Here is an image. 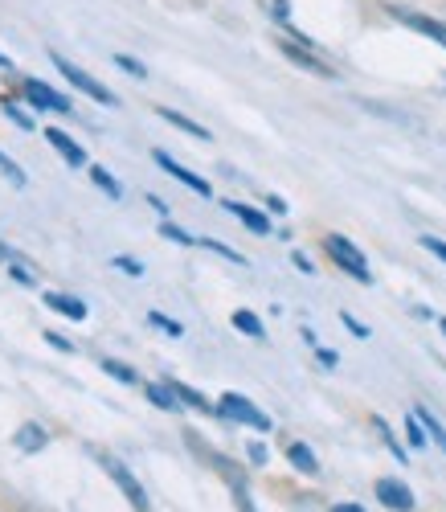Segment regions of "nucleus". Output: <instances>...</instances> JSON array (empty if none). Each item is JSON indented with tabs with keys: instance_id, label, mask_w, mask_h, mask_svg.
<instances>
[{
	"instance_id": "f257e3e1",
	"label": "nucleus",
	"mask_w": 446,
	"mask_h": 512,
	"mask_svg": "<svg viewBox=\"0 0 446 512\" xmlns=\"http://www.w3.org/2000/svg\"><path fill=\"white\" fill-rule=\"evenodd\" d=\"M185 443H189V447H193V451H197V455H201V459L213 467V472H217L221 480L230 484L238 512H258V508H254V496H250V484H246V476H242V467H238V463H230V459L221 455V451H213V447H209L205 439H197L193 431H185Z\"/></svg>"
},
{
	"instance_id": "f03ea898",
	"label": "nucleus",
	"mask_w": 446,
	"mask_h": 512,
	"mask_svg": "<svg viewBox=\"0 0 446 512\" xmlns=\"http://www.w3.org/2000/svg\"><path fill=\"white\" fill-rule=\"evenodd\" d=\"M324 254H328V259H332L348 279H356L361 287H373V267H369V259H365V250L356 246L352 238H344V234H324Z\"/></svg>"
},
{
	"instance_id": "7ed1b4c3",
	"label": "nucleus",
	"mask_w": 446,
	"mask_h": 512,
	"mask_svg": "<svg viewBox=\"0 0 446 512\" xmlns=\"http://www.w3.org/2000/svg\"><path fill=\"white\" fill-rule=\"evenodd\" d=\"M50 62L58 66V74L70 82V87H74L78 95L95 99V103H103V107H119V95H115L111 87H103V82H99L91 70H82L78 62H70V58H66V54H58V50H50Z\"/></svg>"
},
{
	"instance_id": "20e7f679",
	"label": "nucleus",
	"mask_w": 446,
	"mask_h": 512,
	"mask_svg": "<svg viewBox=\"0 0 446 512\" xmlns=\"http://www.w3.org/2000/svg\"><path fill=\"white\" fill-rule=\"evenodd\" d=\"M217 418H226V422H234V426H250V431H258V435H271V431H275L271 414L258 410L246 394H234V390H226V394L217 398Z\"/></svg>"
},
{
	"instance_id": "39448f33",
	"label": "nucleus",
	"mask_w": 446,
	"mask_h": 512,
	"mask_svg": "<svg viewBox=\"0 0 446 512\" xmlns=\"http://www.w3.org/2000/svg\"><path fill=\"white\" fill-rule=\"evenodd\" d=\"M17 99L21 103H29L33 111H50V115H70L74 111V99H66L62 91H54L50 82H41V78H29V74H21L17 78Z\"/></svg>"
},
{
	"instance_id": "423d86ee",
	"label": "nucleus",
	"mask_w": 446,
	"mask_h": 512,
	"mask_svg": "<svg viewBox=\"0 0 446 512\" xmlns=\"http://www.w3.org/2000/svg\"><path fill=\"white\" fill-rule=\"evenodd\" d=\"M95 459H99V467H103V472L115 480V488L123 492V500H127L131 508H136V512H148V508H152V500H148L144 484H140L136 476H131V467H127L123 459H115V455H107V451H99Z\"/></svg>"
},
{
	"instance_id": "0eeeda50",
	"label": "nucleus",
	"mask_w": 446,
	"mask_h": 512,
	"mask_svg": "<svg viewBox=\"0 0 446 512\" xmlns=\"http://www.w3.org/2000/svg\"><path fill=\"white\" fill-rule=\"evenodd\" d=\"M385 13L397 21V25H406L410 33H422L426 41H434V46L446 50V21L430 17V13H418V9H401V5H385Z\"/></svg>"
},
{
	"instance_id": "6e6552de",
	"label": "nucleus",
	"mask_w": 446,
	"mask_h": 512,
	"mask_svg": "<svg viewBox=\"0 0 446 512\" xmlns=\"http://www.w3.org/2000/svg\"><path fill=\"white\" fill-rule=\"evenodd\" d=\"M279 54L291 62V66H299V70H307V74H316V78H336V70L320 58V50H311V46H299V41H291V37H283L279 41Z\"/></svg>"
},
{
	"instance_id": "1a4fd4ad",
	"label": "nucleus",
	"mask_w": 446,
	"mask_h": 512,
	"mask_svg": "<svg viewBox=\"0 0 446 512\" xmlns=\"http://www.w3.org/2000/svg\"><path fill=\"white\" fill-rule=\"evenodd\" d=\"M152 160H156V164L164 168V173H168L172 181H181L185 189H193L197 197H213V185H209V181H205L201 173H193V168H185V164L176 160V156H168L164 148H152Z\"/></svg>"
},
{
	"instance_id": "9d476101",
	"label": "nucleus",
	"mask_w": 446,
	"mask_h": 512,
	"mask_svg": "<svg viewBox=\"0 0 446 512\" xmlns=\"http://www.w3.org/2000/svg\"><path fill=\"white\" fill-rule=\"evenodd\" d=\"M373 496H377L389 512H414V508H418L414 488H410L406 480H393V476H381V480L373 484Z\"/></svg>"
},
{
	"instance_id": "9b49d317",
	"label": "nucleus",
	"mask_w": 446,
	"mask_h": 512,
	"mask_svg": "<svg viewBox=\"0 0 446 512\" xmlns=\"http://www.w3.org/2000/svg\"><path fill=\"white\" fill-rule=\"evenodd\" d=\"M41 136H46V144H50L70 168H91V156H86V148H82L70 132H62V127H41Z\"/></svg>"
},
{
	"instance_id": "f8f14e48",
	"label": "nucleus",
	"mask_w": 446,
	"mask_h": 512,
	"mask_svg": "<svg viewBox=\"0 0 446 512\" xmlns=\"http://www.w3.org/2000/svg\"><path fill=\"white\" fill-rule=\"evenodd\" d=\"M221 205H226V213H234V218H238L250 234H271V230H275V226H271V213H262V209H254V205H246V201L226 197Z\"/></svg>"
},
{
	"instance_id": "ddd939ff",
	"label": "nucleus",
	"mask_w": 446,
	"mask_h": 512,
	"mask_svg": "<svg viewBox=\"0 0 446 512\" xmlns=\"http://www.w3.org/2000/svg\"><path fill=\"white\" fill-rule=\"evenodd\" d=\"M41 304H46L50 312H58V316H66V320H74V324H82L86 316H91V308H86L78 295H66V291H46Z\"/></svg>"
},
{
	"instance_id": "4468645a",
	"label": "nucleus",
	"mask_w": 446,
	"mask_h": 512,
	"mask_svg": "<svg viewBox=\"0 0 446 512\" xmlns=\"http://www.w3.org/2000/svg\"><path fill=\"white\" fill-rule=\"evenodd\" d=\"M13 447L25 451V455H37V451H46L50 447V431L41 422H21L17 426V435H13Z\"/></svg>"
},
{
	"instance_id": "2eb2a0df",
	"label": "nucleus",
	"mask_w": 446,
	"mask_h": 512,
	"mask_svg": "<svg viewBox=\"0 0 446 512\" xmlns=\"http://www.w3.org/2000/svg\"><path fill=\"white\" fill-rule=\"evenodd\" d=\"M168 386H172V394L185 402V410H201V414H217V402H209L201 390H193L189 381H181V377H164Z\"/></svg>"
},
{
	"instance_id": "dca6fc26",
	"label": "nucleus",
	"mask_w": 446,
	"mask_h": 512,
	"mask_svg": "<svg viewBox=\"0 0 446 512\" xmlns=\"http://www.w3.org/2000/svg\"><path fill=\"white\" fill-rule=\"evenodd\" d=\"M144 398H148L156 410H164V414H181V410H185V402L172 394L168 381H144Z\"/></svg>"
},
{
	"instance_id": "f3484780",
	"label": "nucleus",
	"mask_w": 446,
	"mask_h": 512,
	"mask_svg": "<svg viewBox=\"0 0 446 512\" xmlns=\"http://www.w3.org/2000/svg\"><path fill=\"white\" fill-rule=\"evenodd\" d=\"M156 115L164 119V123H172L176 132H185V136H193V140H213V132L209 127H201L197 119H189L185 111H176V107H156Z\"/></svg>"
},
{
	"instance_id": "a211bd4d",
	"label": "nucleus",
	"mask_w": 446,
	"mask_h": 512,
	"mask_svg": "<svg viewBox=\"0 0 446 512\" xmlns=\"http://www.w3.org/2000/svg\"><path fill=\"white\" fill-rule=\"evenodd\" d=\"M287 459H291V467H295V472L299 476H311V480H316L320 476V459H316V451H311L307 443H287Z\"/></svg>"
},
{
	"instance_id": "6ab92c4d",
	"label": "nucleus",
	"mask_w": 446,
	"mask_h": 512,
	"mask_svg": "<svg viewBox=\"0 0 446 512\" xmlns=\"http://www.w3.org/2000/svg\"><path fill=\"white\" fill-rule=\"evenodd\" d=\"M99 369L107 373V377H115L119 386H144V377H140V369H131V365H123L119 357H99Z\"/></svg>"
},
{
	"instance_id": "aec40b11",
	"label": "nucleus",
	"mask_w": 446,
	"mask_h": 512,
	"mask_svg": "<svg viewBox=\"0 0 446 512\" xmlns=\"http://www.w3.org/2000/svg\"><path fill=\"white\" fill-rule=\"evenodd\" d=\"M369 426H373V431L381 435V443H385V447H389V451L397 455V463H410V451H406V447H401V439L393 435V426H389V422H385L381 414H373V418H369Z\"/></svg>"
},
{
	"instance_id": "412c9836",
	"label": "nucleus",
	"mask_w": 446,
	"mask_h": 512,
	"mask_svg": "<svg viewBox=\"0 0 446 512\" xmlns=\"http://www.w3.org/2000/svg\"><path fill=\"white\" fill-rule=\"evenodd\" d=\"M230 324H234L242 336H250V340H266V324H262L258 312H250V308H238V312L230 316Z\"/></svg>"
},
{
	"instance_id": "4be33fe9",
	"label": "nucleus",
	"mask_w": 446,
	"mask_h": 512,
	"mask_svg": "<svg viewBox=\"0 0 446 512\" xmlns=\"http://www.w3.org/2000/svg\"><path fill=\"white\" fill-rule=\"evenodd\" d=\"M0 111H5V119H13V123L21 127V132H33V127H37V123H33V115L21 107V99H17V95H5V99H0Z\"/></svg>"
},
{
	"instance_id": "5701e85b",
	"label": "nucleus",
	"mask_w": 446,
	"mask_h": 512,
	"mask_svg": "<svg viewBox=\"0 0 446 512\" xmlns=\"http://www.w3.org/2000/svg\"><path fill=\"white\" fill-rule=\"evenodd\" d=\"M91 181H95V189H103L111 201H123V185H119V181L107 173L103 164H91Z\"/></svg>"
},
{
	"instance_id": "b1692460",
	"label": "nucleus",
	"mask_w": 446,
	"mask_h": 512,
	"mask_svg": "<svg viewBox=\"0 0 446 512\" xmlns=\"http://www.w3.org/2000/svg\"><path fill=\"white\" fill-rule=\"evenodd\" d=\"M0 177H5V181H9L13 189H25V185H29L25 168H21V164H17V160H13L9 152H0Z\"/></svg>"
},
{
	"instance_id": "393cba45",
	"label": "nucleus",
	"mask_w": 446,
	"mask_h": 512,
	"mask_svg": "<svg viewBox=\"0 0 446 512\" xmlns=\"http://www.w3.org/2000/svg\"><path fill=\"white\" fill-rule=\"evenodd\" d=\"M197 246H205V250L221 254V259H226V263H238V267H246V254H242V250H234V246H226V242H217V238H197Z\"/></svg>"
},
{
	"instance_id": "a878e982",
	"label": "nucleus",
	"mask_w": 446,
	"mask_h": 512,
	"mask_svg": "<svg viewBox=\"0 0 446 512\" xmlns=\"http://www.w3.org/2000/svg\"><path fill=\"white\" fill-rule=\"evenodd\" d=\"M406 443L414 447V451H422V447H430V435H426V426H422V418L410 410V418H406Z\"/></svg>"
},
{
	"instance_id": "bb28decb",
	"label": "nucleus",
	"mask_w": 446,
	"mask_h": 512,
	"mask_svg": "<svg viewBox=\"0 0 446 512\" xmlns=\"http://www.w3.org/2000/svg\"><path fill=\"white\" fill-rule=\"evenodd\" d=\"M414 414L422 418V426H426V435H430V443H438V447H442V443H446V426H442V422H438V418H434V414H430V410H426L422 402L414 406Z\"/></svg>"
},
{
	"instance_id": "cd10ccee",
	"label": "nucleus",
	"mask_w": 446,
	"mask_h": 512,
	"mask_svg": "<svg viewBox=\"0 0 446 512\" xmlns=\"http://www.w3.org/2000/svg\"><path fill=\"white\" fill-rule=\"evenodd\" d=\"M160 238H168V242H176V246H197V234H189L185 226H176V222H160Z\"/></svg>"
},
{
	"instance_id": "c85d7f7f",
	"label": "nucleus",
	"mask_w": 446,
	"mask_h": 512,
	"mask_svg": "<svg viewBox=\"0 0 446 512\" xmlns=\"http://www.w3.org/2000/svg\"><path fill=\"white\" fill-rule=\"evenodd\" d=\"M148 324L160 328V332L172 336V340H181V336H185V324H181V320H172V316H164V312H148Z\"/></svg>"
},
{
	"instance_id": "c756f323",
	"label": "nucleus",
	"mask_w": 446,
	"mask_h": 512,
	"mask_svg": "<svg viewBox=\"0 0 446 512\" xmlns=\"http://www.w3.org/2000/svg\"><path fill=\"white\" fill-rule=\"evenodd\" d=\"M111 62H115L123 74H131V78H148V66H144L140 58H131V54H115Z\"/></svg>"
},
{
	"instance_id": "7c9ffc66",
	"label": "nucleus",
	"mask_w": 446,
	"mask_h": 512,
	"mask_svg": "<svg viewBox=\"0 0 446 512\" xmlns=\"http://www.w3.org/2000/svg\"><path fill=\"white\" fill-rule=\"evenodd\" d=\"M111 267L123 271V275H131V279H140V275H144V263H140V259H131V254H115Z\"/></svg>"
},
{
	"instance_id": "2f4dec72",
	"label": "nucleus",
	"mask_w": 446,
	"mask_h": 512,
	"mask_svg": "<svg viewBox=\"0 0 446 512\" xmlns=\"http://www.w3.org/2000/svg\"><path fill=\"white\" fill-rule=\"evenodd\" d=\"M340 324H344V328H348V332H352L356 340H369V332H373L369 324H361V320H356L352 312H340Z\"/></svg>"
},
{
	"instance_id": "473e14b6",
	"label": "nucleus",
	"mask_w": 446,
	"mask_h": 512,
	"mask_svg": "<svg viewBox=\"0 0 446 512\" xmlns=\"http://www.w3.org/2000/svg\"><path fill=\"white\" fill-rule=\"evenodd\" d=\"M246 455H250L254 467H266V463H271V451H266V443H258V439L246 443Z\"/></svg>"
},
{
	"instance_id": "72a5a7b5",
	"label": "nucleus",
	"mask_w": 446,
	"mask_h": 512,
	"mask_svg": "<svg viewBox=\"0 0 446 512\" xmlns=\"http://www.w3.org/2000/svg\"><path fill=\"white\" fill-rule=\"evenodd\" d=\"M418 246H422V250H430L438 263H446V242H442V238H434V234H422V238H418Z\"/></svg>"
},
{
	"instance_id": "f704fd0d",
	"label": "nucleus",
	"mask_w": 446,
	"mask_h": 512,
	"mask_svg": "<svg viewBox=\"0 0 446 512\" xmlns=\"http://www.w3.org/2000/svg\"><path fill=\"white\" fill-rule=\"evenodd\" d=\"M46 345H50V349H58V353H66V357H74V353H78V349H74V340L58 336V332H46Z\"/></svg>"
},
{
	"instance_id": "c9c22d12",
	"label": "nucleus",
	"mask_w": 446,
	"mask_h": 512,
	"mask_svg": "<svg viewBox=\"0 0 446 512\" xmlns=\"http://www.w3.org/2000/svg\"><path fill=\"white\" fill-rule=\"evenodd\" d=\"M9 275H13V279H17L21 287H37V275H29V271H25L21 263H9Z\"/></svg>"
},
{
	"instance_id": "e433bc0d",
	"label": "nucleus",
	"mask_w": 446,
	"mask_h": 512,
	"mask_svg": "<svg viewBox=\"0 0 446 512\" xmlns=\"http://www.w3.org/2000/svg\"><path fill=\"white\" fill-rule=\"evenodd\" d=\"M316 361H320L324 369H336V365H340V353H336V349H324V345H316Z\"/></svg>"
},
{
	"instance_id": "4c0bfd02",
	"label": "nucleus",
	"mask_w": 446,
	"mask_h": 512,
	"mask_svg": "<svg viewBox=\"0 0 446 512\" xmlns=\"http://www.w3.org/2000/svg\"><path fill=\"white\" fill-rule=\"evenodd\" d=\"M271 17L279 25H291V5H287V0H271Z\"/></svg>"
},
{
	"instance_id": "58836bf2",
	"label": "nucleus",
	"mask_w": 446,
	"mask_h": 512,
	"mask_svg": "<svg viewBox=\"0 0 446 512\" xmlns=\"http://www.w3.org/2000/svg\"><path fill=\"white\" fill-rule=\"evenodd\" d=\"M291 263H295V271H303V275H316V263H311L303 250H291Z\"/></svg>"
},
{
	"instance_id": "ea45409f",
	"label": "nucleus",
	"mask_w": 446,
	"mask_h": 512,
	"mask_svg": "<svg viewBox=\"0 0 446 512\" xmlns=\"http://www.w3.org/2000/svg\"><path fill=\"white\" fill-rule=\"evenodd\" d=\"M0 74H5V78L13 82V87H17V78H21V74H17V62H13L5 50H0Z\"/></svg>"
},
{
	"instance_id": "a19ab883",
	"label": "nucleus",
	"mask_w": 446,
	"mask_h": 512,
	"mask_svg": "<svg viewBox=\"0 0 446 512\" xmlns=\"http://www.w3.org/2000/svg\"><path fill=\"white\" fill-rule=\"evenodd\" d=\"M266 209H271L275 218H283V213H287V201H283L279 193H271V197H266Z\"/></svg>"
},
{
	"instance_id": "79ce46f5",
	"label": "nucleus",
	"mask_w": 446,
	"mask_h": 512,
	"mask_svg": "<svg viewBox=\"0 0 446 512\" xmlns=\"http://www.w3.org/2000/svg\"><path fill=\"white\" fill-rule=\"evenodd\" d=\"M0 263L9 267V263H25V259H21V254H17L13 246H5V242H0Z\"/></svg>"
},
{
	"instance_id": "37998d69",
	"label": "nucleus",
	"mask_w": 446,
	"mask_h": 512,
	"mask_svg": "<svg viewBox=\"0 0 446 512\" xmlns=\"http://www.w3.org/2000/svg\"><path fill=\"white\" fill-rule=\"evenodd\" d=\"M148 205H152V209L160 213V218H168V201H164V197H156V193H148Z\"/></svg>"
},
{
	"instance_id": "c03bdc74",
	"label": "nucleus",
	"mask_w": 446,
	"mask_h": 512,
	"mask_svg": "<svg viewBox=\"0 0 446 512\" xmlns=\"http://www.w3.org/2000/svg\"><path fill=\"white\" fill-rule=\"evenodd\" d=\"M414 316H418V320H434V312H430L426 304H414Z\"/></svg>"
},
{
	"instance_id": "a18cd8bd",
	"label": "nucleus",
	"mask_w": 446,
	"mask_h": 512,
	"mask_svg": "<svg viewBox=\"0 0 446 512\" xmlns=\"http://www.w3.org/2000/svg\"><path fill=\"white\" fill-rule=\"evenodd\" d=\"M332 512H365V508H361V504H336Z\"/></svg>"
},
{
	"instance_id": "49530a36",
	"label": "nucleus",
	"mask_w": 446,
	"mask_h": 512,
	"mask_svg": "<svg viewBox=\"0 0 446 512\" xmlns=\"http://www.w3.org/2000/svg\"><path fill=\"white\" fill-rule=\"evenodd\" d=\"M438 328H442V336H446V316H438Z\"/></svg>"
},
{
	"instance_id": "de8ad7c7",
	"label": "nucleus",
	"mask_w": 446,
	"mask_h": 512,
	"mask_svg": "<svg viewBox=\"0 0 446 512\" xmlns=\"http://www.w3.org/2000/svg\"><path fill=\"white\" fill-rule=\"evenodd\" d=\"M442 455H446V443H442Z\"/></svg>"
}]
</instances>
